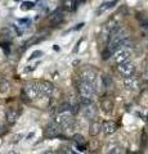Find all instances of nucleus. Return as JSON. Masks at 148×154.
I'll use <instances>...</instances> for the list:
<instances>
[{
  "instance_id": "nucleus-14",
  "label": "nucleus",
  "mask_w": 148,
  "mask_h": 154,
  "mask_svg": "<svg viewBox=\"0 0 148 154\" xmlns=\"http://www.w3.org/2000/svg\"><path fill=\"white\" fill-rule=\"evenodd\" d=\"M72 139H74V141L77 144V146H81L85 144V139H84L83 135H80V134H75L72 136Z\"/></svg>"
},
{
  "instance_id": "nucleus-8",
  "label": "nucleus",
  "mask_w": 148,
  "mask_h": 154,
  "mask_svg": "<svg viewBox=\"0 0 148 154\" xmlns=\"http://www.w3.org/2000/svg\"><path fill=\"white\" fill-rule=\"evenodd\" d=\"M101 128H102L103 134H106V135H112L113 132H116L117 125H116V122H113V121H103V122L101 123Z\"/></svg>"
},
{
  "instance_id": "nucleus-17",
  "label": "nucleus",
  "mask_w": 148,
  "mask_h": 154,
  "mask_svg": "<svg viewBox=\"0 0 148 154\" xmlns=\"http://www.w3.org/2000/svg\"><path fill=\"white\" fill-rule=\"evenodd\" d=\"M8 89H9V84L5 80L0 81V91H2V93H5V91H8Z\"/></svg>"
},
{
  "instance_id": "nucleus-23",
  "label": "nucleus",
  "mask_w": 148,
  "mask_h": 154,
  "mask_svg": "<svg viewBox=\"0 0 148 154\" xmlns=\"http://www.w3.org/2000/svg\"><path fill=\"white\" fill-rule=\"evenodd\" d=\"M43 154H54V152L53 150H46V152H44Z\"/></svg>"
},
{
  "instance_id": "nucleus-11",
  "label": "nucleus",
  "mask_w": 148,
  "mask_h": 154,
  "mask_svg": "<svg viewBox=\"0 0 148 154\" xmlns=\"http://www.w3.org/2000/svg\"><path fill=\"white\" fill-rule=\"evenodd\" d=\"M83 114H84V117H85V118L93 119V118L95 117V114H97V109H95L92 104L85 105V108H84V110H83Z\"/></svg>"
},
{
  "instance_id": "nucleus-2",
  "label": "nucleus",
  "mask_w": 148,
  "mask_h": 154,
  "mask_svg": "<svg viewBox=\"0 0 148 154\" xmlns=\"http://www.w3.org/2000/svg\"><path fill=\"white\" fill-rule=\"evenodd\" d=\"M23 94H25L26 98L34 100L40 98L39 94V86H37V81H30L23 86Z\"/></svg>"
},
{
  "instance_id": "nucleus-15",
  "label": "nucleus",
  "mask_w": 148,
  "mask_h": 154,
  "mask_svg": "<svg viewBox=\"0 0 148 154\" xmlns=\"http://www.w3.org/2000/svg\"><path fill=\"white\" fill-rule=\"evenodd\" d=\"M102 108H103V110L106 113H108V112H111L112 110V103L109 102V99H106L104 102L102 103Z\"/></svg>"
},
{
  "instance_id": "nucleus-24",
  "label": "nucleus",
  "mask_w": 148,
  "mask_h": 154,
  "mask_svg": "<svg viewBox=\"0 0 148 154\" xmlns=\"http://www.w3.org/2000/svg\"><path fill=\"white\" fill-rule=\"evenodd\" d=\"M9 154H18V153H17V152H11Z\"/></svg>"
},
{
  "instance_id": "nucleus-18",
  "label": "nucleus",
  "mask_w": 148,
  "mask_h": 154,
  "mask_svg": "<svg viewBox=\"0 0 148 154\" xmlns=\"http://www.w3.org/2000/svg\"><path fill=\"white\" fill-rule=\"evenodd\" d=\"M108 154H124V149L121 146H115L113 149L109 150Z\"/></svg>"
},
{
  "instance_id": "nucleus-13",
  "label": "nucleus",
  "mask_w": 148,
  "mask_h": 154,
  "mask_svg": "<svg viewBox=\"0 0 148 154\" xmlns=\"http://www.w3.org/2000/svg\"><path fill=\"white\" fill-rule=\"evenodd\" d=\"M116 3H117V0H112V2H108V3H104V4H102L101 8H99L98 11H97V14H98V16H99V14H102L103 12H106L107 9L112 8V7L115 5V4H116Z\"/></svg>"
},
{
  "instance_id": "nucleus-9",
  "label": "nucleus",
  "mask_w": 148,
  "mask_h": 154,
  "mask_svg": "<svg viewBox=\"0 0 148 154\" xmlns=\"http://www.w3.org/2000/svg\"><path fill=\"white\" fill-rule=\"evenodd\" d=\"M124 85H125V88L128 90H137L139 88V80L133 75L128 76V77H125V80H124Z\"/></svg>"
},
{
  "instance_id": "nucleus-3",
  "label": "nucleus",
  "mask_w": 148,
  "mask_h": 154,
  "mask_svg": "<svg viewBox=\"0 0 148 154\" xmlns=\"http://www.w3.org/2000/svg\"><path fill=\"white\" fill-rule=\"evenodd\" d=\"M97 77H98V75L95 73L93 69H85L80 73V81L95 86V84H97Z\"/></svg>"
},
{
  "instance_id": "nucleus-4",
  "label": "nucleus",
  "mask_w": 148,
  "mask_h": 154,
  "mask_svg": "<svg viewBox=\"0 0 148 154\" xmlns=\"http://www.w3.org/2000/svg\"><path fill=\"white\" fill-rule=\"evenodd\" d=\"M113 54H115V60L120 64V63H122V62L129 60V57H130V54H131V49L128 48V46L120 48V49H117Z\"/></svg>"
},
{
  "instance_id": "nucleus-19",
  "label": "nucleus",
  "mask_w": 148,
  "mask_h": 154,
  "mask_svg": "<svg viewBox=\"0 0 148 154\" xmlns=\"http://www.w3.org/2000/svg\"><path fill=\"white\" fill-rule=\"evenodd\" d=\"M61 153L62 154H76V153H74V150L71 148H62L61 149Z\"/></svg>"
},
{
  "instance_id": "nucleus-1",
  "label": "nucleus",
  "mask_w": 148,
  "mask_h": 154,
  "mask_svg": "<svg viewBox=\"0 0 148 154\" xmlns=\"http://www.w3.org/2000/svg\"><path fill=\"white\" fill-rule=\"evenodd\" d=\"M79 94H80V103L84 104V105H89L92 104L94 96H95V86L94 85H90L87 82H81L79 84Z\"/></svg>"
},
{
  "instance_id": "nucleus-16",
  "label": "nucleus",
  "mask_w": 148,
  "mask_h": 154,
  "mask_svg": "<svg viewBox=\"0 0 148 154\" xmlns=\"http://www.w3.org/2000/svg\"><path fill=\"white\" fill-rule=\"evenodd\" d=\"M99 131H102L101 123H99V122H94V123L92 125V130H90V132H92L93 135H97Z\"/></svg>"
},
{
  "instance_id": "nucleus-12",
  "label": "nucleus",
  "mask_w": 148,
  "mask_h": 154,
  "mask_svg": "<svg viewBox=\"0 0 148 154\" xmlns=\"http://www.w3.org/2000/svg\"><path fill=\"white\" fill-rule=\"evenodd\" d=\"M63 19V13H62L61 11H57V12H54L52 16L49 17V21L53 23V25H58V23Z\"/></svg>"
},
{
  "instance_id": "nucleus-5",
  "label": "nucleus",
  "mask_w": 148,
  "mask_h": 154,
  "mask_svg": "<svg viewBox=\"0 0 148 154\" xmlns=\"http://www.w3.org/2000/svg\"><path fill=\"white\" fill-rule=\"evenodd\" d=\"M118 72H120L124 77L131 76L135 72V66L133 62H129V60L122 62V63L118 64Z\"/></svg>"
},
{
  "instance_id": "nucleus-7",
  "label": "nucleus",
  "mask_w": 148,
  "mask_h": 154,
  "mask_svg": "<svg viewBox=\"0 0 148 154\" xmlns=\"http://www.w3.org/2000/svg\"><path fill=\"white\" fill-rule=\"evenodd\" d=\"M59 134H61V126L57 125L55 122L49 123L45 128V135L48 137H57V136H59Z\"/></svg>"
},
{
  "instance_id": "nucleus-22",
  "label": "nucleus",
  "mask_w": 148,
  "mask_h": 154,
  "mask_svg": "<svg viewBox=\"0 0 148 154\" xmlns=\"http://www.w3.org/2000/svg\"><path fill=\"white\" fill-rule=\"evenodd\" d=\"M32 7H34V4L32 3H25L23 4V7H22V9H31Z\"/></svg>"
},
{
  "instance_id": "nucleus-21",
  "label": "nucleus",
  "mask_w": 148,
  "mask_h": 154,
  "mask_svg": "<svg viewBox=\"0 0 148 154\" xmlns=\"http://www.w3.org/2000/svg\"><path fill=\"white\" fill-rule=\"evenodd\" d=\"M40 55H43V51H40V50H37V51H34V53H32V54H31L30 59H35V58L40 57Z\"/></svg>"
},
{
  "instance_id": "nucleus-6",
  "label": "nucleus",
  "mask_w": 148,
  "mask_h": 154,
  "mask_svg": "<svg viewBox=\"0 0 148 154\" xmlns=\"http://www.w3.org/2000/svg\"><path fill=\"white\" fill-rule=\"evenodd\" d=\"M37 86H39L40 96H52L54 91V86L48 81H37Z\"/></svg>"
},
{
  "instance_id": "nucleus-10",
  "label": "nucleus",
  "mask_w": 148,
  "mask_h": 154,
  "mask_svg": "<svg viewBox=\"0 0 148 154\" xmlns=\"http://www.w3.org/2000/svg\"><path fill=\"white\" fill-rule=\"evenodd\" d=\"M5 117H7V121L9 123H14L18 118V112L16 108H8L7 112H5Z\"/></svg>"
},
{
  "instance_id": "nucleus-20",
  "label": "nucleus",
  "mask_w": 148,
  "mask_h": 154,
  "mask_svg": "<svg viewBox=\"0 0 148 154\" xmlns=\"http://www.w3.org/2000/svg\"><path fill=\"white\" fill-rule=\"evenodd\" d=\"M103 82H104V86H106V88H109V85H111V79H109L108 76H103Z\"/></svg>"
}]
</instances>
